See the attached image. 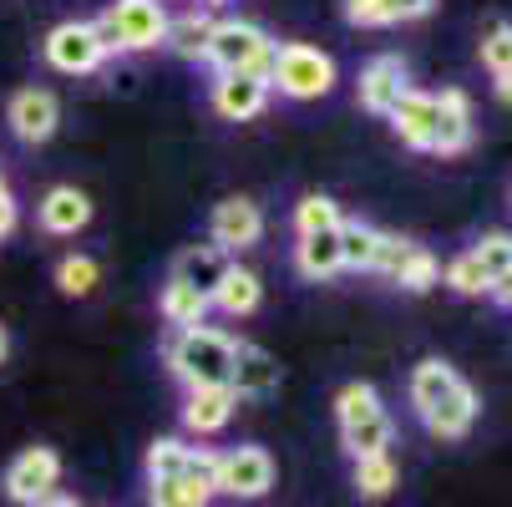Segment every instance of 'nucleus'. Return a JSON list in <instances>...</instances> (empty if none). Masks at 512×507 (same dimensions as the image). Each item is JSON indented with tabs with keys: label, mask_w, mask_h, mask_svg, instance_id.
<instances>
[{
	"label": "nucleus",
	"mask_w": 512,
	"mask_h": 507,
	"mask_svg": "<svg viewBox=\"0 0 512 507\" xmlns=\"http://www.w3.org/2000/svg\"><path fill=\"white\" fill-rule=\"evenodd\" d=\"M411 406L426 421L431 437H467L472 421H477V391L447 366V360H421L416 376H411Z\"/></svg>",
	"instance_id": "obj_1"
},
{
	"label": "nucleus",
	"mask_w": 512,
	"mask_h": 507,
	"mask_svg": "<svg viewBox=\"0 0 512 507\" xmlns=\"http://www.w3.org/2000/svg\"><path fill=\"white\" fill-rule=\"evenodd\" d=\"M168 366L188 386H229L234 371V340L208 325H188L168 340Z\"/></svg>",
	"instance_id": "obj_2"
},
{
	"label": "nucleus",
	"mask_w": 512,
	"mask_h": 507,
	"mask_svg": "<svg viewBox=\"0 0 512 507\" xmlns=\"http://www.w3.org/2000/svg\"><path fill=\"white\" fill-rule=\"evenodd\" d=\"M335 416H340V442L350 447V457H376L391 447V416L365 381H350L340 391Z\"/></svg>",
	"instance_id": "obj_3"
},
{
	"label": "nucleus",
	"mask_w": 512,
	"mask_h": 507,
	"mask_svg": "<svg viewBox=\"0 0 512 507\" xmlns=\"http://www.w3.org/2000/svg\"><path fill=\"white\" fill-rule=\"evenodd\" d=\"M97 36L107 51H148L163 46L168 36V11L163 0H112L97 21Z\"/></svg>",
	"instance_id": "obj_4"
},
{
	"label": "nucleus",
	"mask_w": 512,
	"mask_h": 507,
	"mask_svg": "<svg viewBox=\"0 0 512 507\" xmlns=\"http://www.w3.org/2000/svg\"><path fill=\"white\" fill-rule=\"evenodd\" d=\"M269 87H279L284 97H295V102L325 97V92L335 87V61H330L320 46H305V41L274 46V61H269Z\"/></svg>",
	"instance_id": "obj_5"
},
{
	"label": "nucleus",
	"mask_w": 512,
	"mask_h": 507,
	"mask_svg": "<svg viewBox=\"0 0 512 507\" xmlns=\"http://www.w3.org/2000/svg\"><path fill=\"white\" fill-rule=\"evenodd\" d=\"M208 61L218 66V77H264L269 82V61H274V41L254 26V21H218L213 41H208Z\"/></svg>",
	"instance_id": "obj_6"
},
{
	"label": "nucleus",
	"mask_w": 512,
	"mask_h": 507,
	"mask_svg": "<svg viewBox=\"0 0 512 507\" xmlns=\"http://www.w3.org/2000/svg\"><path fill=\"white\" fill-rule=\"evenodd\" d=\"M46 61L56 71H66V77H87V71H97L107 61V46H102L92 21H61L46 36Z\"/></svg>",
	"instance_id": "obj_7"
},
{
	"label": "nucleus",
	"mask_w": 512,
	"mask_h": 507,
	"mask_svg": "<svg viewBox=\"0 0 512 507\" xmlns=\"http://www.w3.org/2000/svg\"><path fill=\"white\" fill-rule=\"evenodd\" d=\"M56 482H61V457L51 447H26L6 467V497L21 507H41L46 497H56Z\"/></svg>",
	"instance_id": "obj_8"
},
{
	"label": "nucleus",
	"mask_w": 512,
	"mask_h": 507,
	"mask_svg": "<svg viewBox=\"0 0 512 507\" xmlns=\"http://www.w3.org/2000/svg\"><path fill=\"white\" fill-rule=\"evenodd\" d=\"M274 487V457L264 447H239L229 457H218V477L213 492H229V497H264Z\"/></svg>",
	"instance_id": "obj_9"
},
{
	"label": "nucleus",
	"mask_w": 512,
	"mask_h": 507,
	"mask_svg": "<svg viewBox=\"0 0 512 507\" xmlns=\"http://www.w3.org/2000/svg\"><path fill=\"white\" fill-rule=\"evenodd\" d=\"M259 234H264V213H259V203H249V198H224L213 208V244L218 249H249V244H259Z\"/></svg>",
	"instance_id": "obj_10"
},
{
	"label": "nucleus",
	"mask_w": 512,
	"mask_h": 507,
	"mask_svg": "<svg viewBox=\"0 0 512 507\" xmlns=\"http://www.w3.org/2000/svg\"><path fill=\"white\" fill-rule=\"evenodd\" d=\"M11 132L21 137V142H46L51 132H56V122H61V107H56V97L51 92H41V87H26V92H16L11 97Z\"/></svg>",
	"instance_id": "obj_11"
},
{
	"label": "nucleus",
	"mask_w": 512,
	"mask_h": 507,
	"mask_svg": "<svg viewBox=\"0 0 512 507\" xmlns=\"http://www.w3.org/2000/svg\"><path fill=\"white\" fill-rule=\"evenodd\" d=\"M213 107L224 112L229 122H249L269 107V82L264 77H244V71H234V77H218L213 82Z\"/></svg>",
	"instance_id": "obj_12"
},
{
	"label": "nucleus",
	"mask_w": 512,
	"mask_h": 507,
	"mask_svg": "<svg viewBox=\"0 0 512 507\" xmlns=\"http://www.w3.org/2000/svg\"><path fill=\"white\" fill-rule=\"evenodd\" d=\"M239 396L229 386H188V406H183V426L198 431V437H213V431H224L229 416H234Z\"/></svg>",
	"instance_id": "obj_13"
},
{
	"label": "nucleus",
	"mask_w": 512,
	"mask_h": 507,
	"mask_svg": "<svg viewBox=\"0 0 512 507\" xmlns=\"http://www.w3.org/2000/svg\"><path fill=\"white\" fill-rule=\"evenodd\" d=\"M401 92H406V66H401V56H376L371 66L360 71V107H365V112H391Z\"/></svg>",
	"instance_id": "obj_14"
},
{
	"label": "nucleus",
	"mask_w": 512,
	"mask_h": 507,
	"mask_svg": "<svg viewBox=\"0 0 512 507\" xmlns=\"http://www.w3.org/2000/svg\"><path fill=\"white\" fill-rule=\"evenodd\" d=\"M279 386V366L264 345H234V371H229V391L234 396H269Z\"/></svg>",
	"instance_id": "obj_15"
},
{
	"label": "nucleus",
	"mask_w": 512,
	"mask_h": 507,
	"mask_svg": "<svg viewBox=\"0 0 512 507\" xmlns=\"http://www.w3.org/2000/svg\"><path fill=\"white\" fill-rule=\"evenodd\" d=\"M386 117H391V127H396L401 142H411V148H431V132H436V97L406 87Z\"/></svg>",
	"instance_id": "obj_16"
},
{
	"label": "nucleus",
	"mask_w": 512,
	"mask_h": 507,
	"mask_svg": "<svg viewBox=\"0 0 512 507\" xmlns=\"http://www.w3.org/2000/svg\"><path fill=\"white\" fill-rule=\"evenodd\" d=\"M472 142V107L462 92L436 97V132H431V153H462Z\"/></svg>",
	"instance_id": "obj_17"
},
{
	"label": "nucleus",
	"mask_w": 512,
	"mask_h": 507,
	"mask_svg": "<svg viewBox=\"0 0 512 507\" xmlns=\"http://www.w3.org/2000/svg\"><path fill=\"white\" fill-rule=\"evenodd\" d=\"M229 274V254L218 244H198V249H183L178 264H173V279H183L188 289H198V295H213L218 284H224Z\"/></svg>",
	"instance_id": "obj_18"
},
{
	"label": "nucleus",
	"mask_w": 512,
	"mask_h": 507,
	"mask_svg": "<svg viewBox=\"0 0 512 507\" xmlns=\"http://www.w3.org/2000/svg\"><path fill=\"white\" fill-rule=\"evenodd\" d=\"M92 219V198L82 188H51L41 198V229L46 234H77Z\"/></svg>",
	"instance_id": "obj_19"
},
{
	"label": "nucleus",
	"mask_w": 512,
	"mask_h": 507,
	"mask_svg": "<svg viewBox=\"0 0 512 507\" xmlns=\"http://www.w3.org/2000/svg\"><path fill=\"white\" fill-rule=\"evenodd\" d=\"M259 295H264L259 274H254V269H239V264H229L224 284H218L213 295H208V305H218L224 315H249V310H259Z\"/></svg>",
	"instance_id": "obj_20"
},
{
	"label": "nucleus",
	"mask_w": 512,
	"mask_h": 507,
	"mask_svg": "<svg viewBox=\"0 0 512 507\" xmlns=\"http://www.w3.org/2000/svg\"><path fill=\"white\" fill-rule=\"evenodd\" d=\"M158 310H163V320H168V325L188 330V325H203V315H208V295L188 289L183 279H168V284H163V300H158Z\"/></svg>",
	"instance_id": "obj_21"
},
{
	"label": "nucleus",
	"mask_w": 512,
	"mask_h": 507,
	"mask_svg": "<svg viewBox=\"0 0 512 507\" xmlns=\"http://www.w3.org/2000/svg\"><path fill=\"white\" fill-rule=\"evenodd\" d=\"M213 16H203V11H188V16H178V21H168V46L178 51V56H188V61H198V56H208V41H213Z\"/></svg>",
	"instance_id": "obj_22"
},
{
	"label": "nucleus",
	"mask_w": 512,
	"mask_h": 507,
	"mask_svg": "<svg viewBox=\"0 0 512 507\" xmlns=\"http://www.w3.org/2000/svg\"><path fill=\"white\" fill-rule=\"evenodd\" d=\"M300 269L310 279H330L340 269V229H320V234H300Z\"/></svg>",
	"instance_id": "obj_23"
},
{
	"label": "nucleus",
	"mask_w": 512,
	"mask_h": 507,
	"mask_svg": "<svg viewBox=\"0 0 512 507\" xmlns=\"http://www.w3.org/2000/svg\"><path fill=\"white\" fill-rule=\"evenodd\" d=\"M208 502H213V487L188 477V472L183 477H163L148 492V507H208Z\"/></svg>",
	"instance_id": "obj_24"
},
{
	"label": "nucleus",
	"mask_w": 512,
	"mask_h": 507,
	"mask_svg": "<svg viewBox=\"0 0 512 507\" xmlns=\"http://www.w3.org/2000/svg\"><path fill=\"white\" fill-rule=\"evenodd\" d=\"M97 284H102V264H97L92 254H66V259L56 264V289H61V295H71V300L92 295Z\"/></svg>",
	"instance_id": "obj_25"
},
{
	"label": "nucleus",
	"mask_w": 512,
	"mask_h": 507,
	"mask_svg": "<svg viewBox=\"0 0 512 507\" xmlns=\"http://www.w3.org/2000/svg\"><path fill=\"white\" fill-rule=\"evenodd\" d=\"M381 234L365 224H340V269H376Z\"/></svg>",
	"instance_id": "obj_26"
},
{
	"label": "nucleus",
	"mask_w": 512,
	"mask_h": 507,
	"mask_svg": "<svg viewBox=\"0 0 512 507\" xmlns=\"http://www.w3.org/2000/svg\"><path fill=\"white\" fill-rule=\"evenodd\" d=\"M391 487H396V462H391V452H376V457H355V492L360 497H391Z\"/></svg>",
	"instance_id": "obj_27"
},
{
	"label": "nucleus",
	"mask_w": 512,
	"mask_h": 507,
	"mask_svg": "<svg viewBox=\"0 0 512 507\" xmlns=\"http://www.w3.org/2000/svg\"><path fill=\"white\" fill-rule=\"evenodd\" d=\"M467 254L482 264V274H487L492 284H497L502 274H512V234H482Z\"/></svg>",
	"instance_id": "obj_28"
},
{
	"label": "nucleus",
	"mask_w": 512,
	"mask_h": 507,
	"mask_svg": "<svg viewBox=\"0 0 512 507\" xmlns=\"http://www.w3.org/2000/svg\"><path fill=\"white\" fill-rule=\"evenodd\" d=\"M183 472H188V447H183V442L163 437V442L148 447V477H153V482H163V477H183Z\"/></svg>",
	"instance_id": "obj_29"
},
{
	"label": "nucleus",
	"mask_w": 512,
	"mask_h": 507,
	"mask_svg": "<svg viewBox=\"0 0 512 507\" xmlns=\"http://www.w3.org/2000/svg\"><path fill=\"white\" fill-rule=\"evenodd\" d=\"M457 295H492V279L482 274V264L472 259V254H457L452 264H447V274H442Z\"/></svg>",
	"instance_id": "obj_30"
},
{
	"label": "nucleus",
	"mask_w": 512,
	"mask_h": 507,
	"mask_svg": "<svg viewBox=\"0 0 512 507\" xmlns=\"http://www.w3.org/2000/svg\"><path fill=\"white\" fill-rule=\"evenodd\" d=\"M396 284H401V289H411V295H421V289L442 284V264H436V254H426V249L416 244V254L406 259V269L396 274Z\"/></svg>",
	"instance_id": "obj_31"
},
{
	"label": "nucleus",
	"mask_w": 512,
	"mask_h": 507,
	"mask_svg": "<svg viewBox=\"0 0 512 507\" xmlns=\"http://www.w3.org/2000/svg\"><path fill=\"white\" fill-rule=\"evenodd\" d=\"M295 224H300V234H320V229H340L345 219H340V208L325 193H310L300 203V213H295Z\"/></svg>",
	"instance_id": "obj_32"
},
{
	"label": "nucleus",
	"mask_w": 512,
	"mask_h": 507,
	"mask_svg": "<svg viewBox=\"0 0 512 507\" xmlns=\"http://www.w3.org/2000/svg\"><path fill=\"white\" fill-rule=\"evenodd\" d=\"M482 66L492 71V77H507V71H512V26L507 21H497L482 36Z\"/></svg>",
	"instance_id": "obj_33"
},
{
	"label": "nucleus",
	"mask_w": 512,
	"mask_h": 507,
	"mask_svg": "<svg viewBox=\"0 0 512 507\" xmlns=\"http://www.w3.org/2000/svg\"><path fill=\"white\" fill-rule=\"evenodd\" d=\"M416 254V244L411 239H401V234H381V249H376V269L386 274V279H396L401 269H406V259Z\"/></svg>",
	"instance_id": "obj_34"
},
{
	"label": "nucleus",
	"mask_w": 512,
	"mask_h": 507,
	"mask_svg": "<svg viewBox=\"0 0 512 507\" xmlns=\"http://www.w3.org/2000/svg\"><path fill=\"white\" fill-rule=\"evenodd\" d=\"M350 26H396V6L391 0H345Z\"/></svg>",
	"instance_id": "obj_35"
},
{
	"label": "nucleus",
	"mask_w": 512,
	"mask_h": 507,
	"mask_svg": "<svg viewBox=\"0 0 512 507\" xmlns=\"http://www.w3.org/2000/svg\"><path fill=\"white\" fill-rule=\"evenodd\" d=\"M16 229V198H11V188L0 183V239H6Z\"/></svg>",
	"instance_id": "obj_36"
},
{
	"label": "nucleus",
	"mask_w": 512,
	"mask_h": 507,
	"mask_svg": "<svg viewBox=\"0 0 512 507\" xmlns=\"http://www.w3.org/2000/svg\"><path fill=\"white\" fill-rule=\"evenodd\" d=\"M391 6H396V21H416L436 6V0H391Z\"/></svg>",
	"instance_id": "obj_37"
},
{
	"label": "nucleus",
	"mask_w": 512,
	"mask_h": 507,
	"mask_svg": "<svg viewBox=\"0 0 512 507\" xmlns=\"http://www.w3.org/2000/svg\"><path fill=\"white\" fill-rule=\"evenodd\" d=\"M492 295H497V300H502V305L512 310V274H502V279L492 284Z\"/></svg>",
	"instance_id": "obj_38"
},
{
	"label": "nucleus",
	"mask_w": 512,
	"mask_h": 507,
	"mask_svg": "<svg viewBox=\"0 0 512 507\" xmlns=\"http://www.w3.org/2000/svg\"><path fill=\"white\" fill-rule=\"evenodd\" d=\"M497 97L512 107V71H507V77H497Z\"/></svg>",
	"instance_id": "obj_39"
},
{
	"label": "nucleus",
	"mask_w": 512,
	"mask_h": 507,
	"mask_svg": "<svg viewBox=\"0 0 512 507\" xmlns=\"http://www.w3.org/2000/svg\"><path fill=\"white\" fill-rule=\"evenodd\" d=\"M41 507H82V502H77V497H46Z\"/></svg>",
	"instance_id": "obj_40"
},
{
	"label": "nucleus",
	"mask_w": 512,
	"mask_h": 507,
	"mask_svg": "<svg viewBox=\"0 0 512 507\" xmlns=\"http://www.w3.org/2000/svg\"><path fill=\"white\" fill-rule=\"evenodd\" d=\"M6 355H11V330L0 325V360H6Z\"/></svg>",
	"instance_id": "obj_41"
},
{
	"label": "nucleus",
	"mask_w": 512,
	"mask_h": 507,
	"mask_svg": "<svg viewBox=\"0 0 512 507\" xmlns=\"http://www.w3.org/2000/svg\"><path fill=\"white\" fill-rule=\"evenodd\" d=\"M203 6H224V0H203Z\"/></svg>",
	"instance_id": "obj_42"
}]
</instances>
